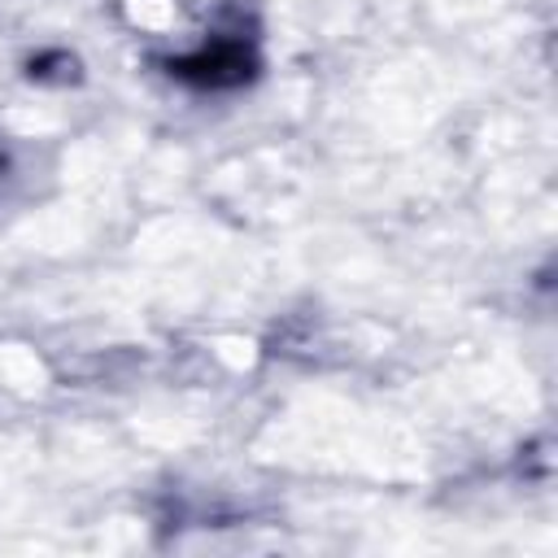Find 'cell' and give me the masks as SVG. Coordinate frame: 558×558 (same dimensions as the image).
<instances>
[{"label":"cell","mask_w":558,"mask_h":558,"mask_svg":"<svg viewBox=\"0 0 558 558\" xmlns=\"http://www.w3.org/2000/svg\"><path fill=\"white\" fill-rule=\"evenodd\" d=\"M174 70H179L183 78H192V83L222 87V83L248 78V57H244V48H235V44H218V48H205L201 57H192V61H179Z\"/></svg>","instance_id":"obj_1"}]
</instances>
